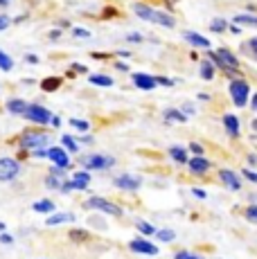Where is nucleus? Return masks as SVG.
<instances>
[{
	"mask_svg": "<svg viewBox=\"0 0 257 259\" xmlns=\"http://www.w3.org/2000/svg\"><path fill=\"white\" fill-rule=\"evenodd\" d=\"M133 14H136L138 18H142V21L162 25V27H174L176 25L174 16H169V14H165V12H158V9H151V7H147V5H142V3L133 5Z\"/></svg>",
	"mask_w": 257,
	"mask_h": 259,
	"instance_id": "1",
	"label": "nucleus"
},
{
	"mask_svg": "<svg viewBox=\"0 0 257 259\" xmlns=\"http://www.w3.org/2000/svg\"><path fill=\"white\" fill-rule=\"evenodd\" d=\"M48 133L46 131H25L21 133V138H18V144H21L23 151H36V149H46L48 144Z\"/></svg>",
	"mask_w": 257,
	"mask_h": 259,
	"instance_id": "2",
	"label": "nucleus"
},
{
	"mask_svg": "<svg viewBox=\"0 0 257 259\" xmlns=\"http://www.w3.org/2000/svg\"><path fill=\"white\" fill-rule=\"evenodd\" d=\"M81 165L86 171H104V169H111L115 165V158L104 156V153H91V156L81 158Z\"/></svg>",
	"mask_w": 257,
	"mask_h": 259,
	"instance_id": "3",
	"label": "nucleus"
},
{
	"mask_svg": "<svg viewBox=\"0 0 257 259\" xmlns=\"http://www.w3.org/2000/svg\"><path fill=\"white\" fill-rule=\"evenodd\" d=\"M86 207L88 210L102 212V214H108V217H122V207L115 205L113 201H108V198H102V196H91L86 201Z\"/></svg>",
	"mask_w": 257,
	"mask_h": 259,
	"instance_id": "4",
	"label": "nucleus"
},
{
	"mask_svg": "<svg viewBox=\"0 0 257 259\" xmlns=\"http://www.w3.org/2000/svg\"><path fill=\"white\" fill-rule=\"evenodd\" d=\"M88 185H91V171H75L72 174L70 181H63L61 185V192L68 194V192H86Z\"/></svg>",
	"mask_w": 257,
	"mask_h": 259,
	"instance_id": "5",
	"label": "nucleus"
},
{
	"mask_svg": "<svg viewBox=\"0 0 257 259\" xmlns=\"http://www.w3.org/2000/svg\"><path fill=\"white\" fill-rule=\"evenodd\" d=\"M52 113L48 111L46 106H41V104H29L27 113H25V119H29V122L38 124V126H48V124H52Z\"/></svg>",
	"mask_w": 257,
	"mask_h": 259,
	"instance_id": "6",
	"label": "nucleus"
},
{
	"mask_svg": "<svg viewBox=\"0 0 257 259\" xmlns=\"http://www.w3.org/2000/svg\"><path fill=\"white\" fill-rule=\"evenodd\" d=\"M230 97L232 102H235V106H246L248 104V97H250V88L248 83L244 81V79H235V81H230Z\"/></svg>",
	"mask_w": 257,
	"mask_h": 259,
	"instance_id": "7",
	"label": "nucleus"
},
{
	"mask_svg": "<svg viewBox=\"0 0 257 259\" xmlns=\"http://www.w3.org/2000/svg\"><path fill=\"white\" fill-rule=\"evenodd\" d=\"M210 59L217 63V66H221L224 70H239V61H237V57L230 52V50H219V52H210Z\"/></svg>",
	"mask_w": 257,
	"mask_h": 259,
	"instance_id": "8",
	"label": "nucleus"
},
{
	"mask_svg": "<svg viewBox=\"0 0 257 259\" xmlns=\"http://www.w3.org/2000/svg\"><path fill=\"white\" fill-rule=\"evenodd\" d=\"M21 174V165L14 158H0V183H9Z\"/></svg>",
	"mask_w": 257,
	"mask_h": 259,
	"instance_id": "9",
	"label": "nucleus"
},
{
	"mask_svg": "<svg viewBox=\"0 0 257 259\" xmlns=\"http://www.w3.org/2000/svg\"><path fill=\"white\" fill-rule=\"evenodd\" d=\"M128 248H131L133 252H138V255H149V257L158 255V246L156 243H151L149 239H145V237L131 239V241H128Z\"/></svg>",
	"mask_w": 257,
	"mask_h": 259,
	"instance_id": "10",
	"label": "nucleus"
},
{
	"mask_svg": "<svg viewBox=\"0 0 257 259\" xmlns=\"http://www.w3.org/2000/svg\"><path fill=\"white\" fill-rule=\"evenodd\" d=\"M113 185L122 192H136V189H140L142 181L140 176H133V174H120V176L113 178Z\"/></svg>",
	"mask_w": 257,
	"mask_h": 259,
	"instance_id": "11",
	"label": "nucleus"
},
{
	"mask_svg": "<svg viewBox=\"0 0 257 259\" xmlns=\"http://www.w3.org/2000/svg\"><path fill=\"white\" fill-rule=\"evenodd\" d=\"M48 160H50L54 167L68 169L70 167V153H68L63 147H50L48 149Z\"/></svg>",
	"mask_w": 257,
	"mask_h": 259,
	"instance_id": "12",
	"label": "nucleus"
},
{
	"mask_svg": "<svg viewBox=\"0 0 257 259\" xmlns=\"http://www.w3.org/2000/svg\"><path fill=\"white\" fill-rule=\"evenodd\" d=\"M131 79H133V86L140 88V91H154L158 86L156 77H151V74H147V72H133Z\"/></svg>",
	"mask_w": 257,
	"mask_h": 259,
	"instance_id": "13",
	"label": "nucleus"
},
{
	"mask_svg": "<svg viewBox=\"0 0 257 259\" xmlns=\"http://www.w3.org/2000/svg\"><path fill=\"white\" fill-rule=\"evenodd\" d=\"M5 108H7V113H9V115L25 117V113H27L29 104L25 102V99H16V97H12V99H7V104H5Z\"/></svg>",
	"mask_w": 257,
	"mask_h": 259,
	"instance_id": "14",
	"label": "nucleus"
},
{
	"mask_svg": "<svg viewBox=\"0 0 257 259\" xmlns=\"http://www.w3.org/2000/svg\"><path fill=\"white\" fill-rule=\"evenodd\" d=\"M219 178H221V183L230 189V192H239V189H241V181L237 178L235 171H230V169H221Z\"/></svg>",
	"mask_w": 257,
	"mask_h": 259,
	"instance_id": "15",
	"label": "nucleus"
},
{
	"mask_svg": "<svg viewBox=\"0 0 257 259\" xmlns=\"http://www.w3.org/2000/svg\"><path fill=\"white\" fill-rule=\"evenodd\" d=\"M183 38L196 50H210V41H207L205 36H201V34H196V32H185Z\"/></svg>",
	"mask_w": 257,
	"mask_h": 259,
	"instance_id": "16",
	"label": "nucleus"
},
{
	"mask_svg": "<svg viewBox=\"0 0 257 259\" xmlns=\"http://www.w3.org/2000/svg\"><path fill=\"white\" fill-rule=\"evenodd\" d=\"M187 169H190L192 174H196V176H201V174H205L207 169H210V160H205L203 156H194L187 162Z\"/></svg>",
	"mask_w": 257,
	"mask_h": 259,
	"instance_id": "17",
	"label": "nucleus"
},
{
	"mask_svg": "<svg viewBox=\"0 0 257 259\" xmlns=\"http://www.w3.org/2000/svg\"><path fill=\"white\" fill-rule=\"evenodd\" d=\"M72 221H75V214L72 212H57L48 217L46 226H61V223H72Z\"/></svg>",
	"mask_w": 257,
	"mask_h": 259,
	"instance_id": "18",
	"label": "nucleus"
},
{
	"mask_svg": "<svg viewBox=\"0 0 257 259\" xmlns=\"http://www.w3.org/2000/svg\"><path fill=\"white\" fill-rule=\"evenodd\" d=\"M32 210L36 212V214H54V210H57V205L50 201V198H41V201H34V205H32Z\"/></svg>",
	"mask_w": 257,
	"mask_h": 259,
	"instance_id": "19",
	"label": "nucleus"
},
{
	"mask_svg": "<svg viewBox=\"0 0 257 259\" xmlns=\"http://www.w3.org/2000/svg\"><path fill=\"white\" fill-rule=\"evenodd\" d=\"M61 83H63L61 77H46L41 81V91L43 93H54V91H59V88H61Z\"/></svg>",
	"mask_w": 257,
	"mask_h": 259,
	"instance_id": "20",
	"label": "nucleus"
},
{
	"mask_svg": "<svg viewBox=\"0 0 257 259\" xmlns=\"http://www.w3.org/2000/svg\"><path fill=\"white\" fill-rule=\"evenodd\" d=\"M224 126H226V131H228V136H232V138L239 136V117L224 115Z\"/></svg>",
	"mask_w": 257,
	"mask_h": 259,
	"instance_id": "21",
	"label": "nucleus"
},
{
	"mask_svg": "<svg viewBox=\"0 0 257 259\" xmlns=\"http://www.w3.org/2000/svg\"><path fill=\"white\" fill-rule=\"evenodd\" d=\"M169 158L174 162H179V165H187V162H190L187 149H183V147H169Z\"/></svg>",
	"mask_w": 257,
	"mask_h": 259,
	"instance_id": "22",
	"label": "nucleus"
},
{
	"mask_svg": "<svg viewBox=\"0 0 257 259\" xmlns=\"http://www.w3.org/2000/svg\"><path fill=\"white\" fill-rule=\"evenodd\" d=\"M88 81L97 88H111L113 86V77H108V74H91Z\"/></svg>",
	"mask_w": 257,
	"mask_h": 259,
	"instance_id": "23",
	"label": "nucleus"
},
{
	"mask_svg": "<svg viewBox=\"0 0 257 259\" xmlns=\"http://www.w3.org/2000/svg\"><path fill=\"white\" fill-rule=\"evenodd\" d=\"M72 243H88V239H91V232L88 230H81V228H72L70 235H68Z\"/></svg>",
	"mask_w": 257,
	"mask_h": 259,
	"instance_id": "24",
	"label": "nucleus"
},
{
	"mask_svg": "<svg viewBox=\"0 0 257 259\" xmlns=\"http://www.w3.org/2000/svg\"><path fill=\"white\" fill-rule=\"evenodd\" d=\"M165 119L167 122H187V115L183 111H179V108H167L165 111Z\"/></svg>",
	"mask_w": 257,
	"mask_h": 259,
	"instance_id": "25",
	"label": "nucleus"
},
{
	"mask_svg": "<svg viewBox=\"0 0 257 259\" xmlns=\"http://www.w3.org/2000/svg\"><path fill=\"white\" fill-rule=\"evenodd\" d=\"M136 230L140 232L142 237H151V235H156V232H158L149 221H138V223H136Z\"/></svg>",
	"mask_w": 257,
	"mask_h": 259,
	"instance_id": "26",
	"label": "nucleus"
},
{
	"mask_svg": "<svg viewBox=\"0 0 257 259\" xmlns=\"http://www.w3.org/2000/svg\"><path fill=\"white\" fill-rule=\"evenodd\" d=\"M61 144H63V149H66L68 153H79V144H77V140L72 136H61Z\"/></svg>",
	"mask_w": 257,
	"mask_h": 259,
	"instance_id": "27",
	"label": "nucleus"
},
{
	"mask_svg": "<svg viewBox=\"0 0 257 259\" xmlns=\"http://www.w3.org/2000/svg\"><path fill=\"white\" fill-rule=\"evenodd\" d=\"M199 74L205 79V81L215 79V63H212V61H203V63H201V70H199Z\"/></svg>",
	"mask_w": 257,
	"mask_h": 259,
	"instance_id": "28",
	"label": "nucleus"
},
{
	"mask_svg": "<svg viewBox=\"0 0 257 259\" xmlns=\"http://www.w3.org/2000/svg\"><path fill=\"white\" fill-rule=\"evenodd\" d=\"M12 68H14V59L0 50V70H3V72H12Z\"/></svg>",
	"mask_w": 257,
	"mask_h": 259,
	"instance_id": "29",
	"label": "nucleus"
},
{
	"mask_svg": "<svg viewBox=\"0 0 257 259\" xmlns=\"http://www.w3.org/2000/svg\"><path fill=\"white\" fill-rule=\"evenodd\" d=\"M237 25H250V27H257V16H250V14H239L235 16Z\"/></svg>",
	"mask_w": 257,
	"mask_h": 259,
	"instance_id": "30",
	"label": "nucleus"
},
{
	"mask_svg": "<svg viewBox=\"0 0 257 259\" xmlns=\"http://www.w3.org/2000/svg\"><path fill=\"white\" fill-rule=\"evenodd\" d=\"M156 237H158V241L167 243V241H174V239H176V232H174V230H169V228H165V230H158V232H156Z\"/></svg>",
	"mask_w": 257,
	"mask_h": 259,
	"instance_id": "31",
	"label": "nucleus"
},
{
	"mask_svg": "<svg viewBox=\"0 0 257 259\" xmlns=\"http://www.w3.org/2000/svg\"><path fill=\"white\" fill-rule=\"evenodd\" d=\"M70 126H72V128H77V131H81V133H88V128H91V124H88L86 119L70 117Z\"/></svg>",
	"mask_w": 257,
	"mask_h": 259,
	"instance_id": "32",
	"label": "nucleus"
},
{
	"mask_svg": "<svg viewBox=\"0 0 257 259\" xmlns=\"http://www.w3.org/2000/svg\"><path fill=\"white\" fill-rule=\"evenodd\" d=\"M210 29H212V32H217V34H221V32H226V29H228V23H226L224 18H215V21L210 23Z\"/></svg>",
	"mask_w": 257,
	"mask_h": 259,
	"instance_id": "33",
	"label": "nucleus"
},
{
	"mask_svg": "<svg viewBox=\"0 0 257 259\" xmlns=\"http://www.w3.org/2000/svg\"><path fill=\"white\" fill-rule=\"evenodd\" d=\"M61 185H63V181H61L59 176H52V174H50V176L46 178V187H50V189H59V192H61Z\"/></svg>",
	"mask_w": 257,
	"mask_h": 259,
	"instance_id": "34",
	"label": "nucleus"
},
{
	"mask_svg": "<svg viewBox=\"0 0 257 259\" xmlns=\"http://www.w3.org/2000/svg\"><path fill=\"white\" fill-rule=\"evenodd\" d=\"M174 259H203L201 255H194V252H190V250H179L174 255Z\"/></svg>",
	"mask_w": 257,
	"mask_h": 259,
	"instance_id": "35",
	"label": "nucleus"
},
{
	"mask_svg": "<svg viewBox=\"0 0 257 259\" xmlns=\"http://www.w3.org/2000/svg\"><path fill=\"white\" fill-rule=\"evenodd\" d=\"M72 36L75 38H91V32L83 27H72Z\"/></svg>",
	"mask_w": 257,
	"mask_h": 259,
	"instance_id": "36",
	"label": "nucleus"
},
{
	"mask_svg": "<svg viewBox=\"0 0 257 259\" xmlns=\"http://www.w3.org/2000/svg\"><path fill=\"white\" fill-rule=\"evenodd\" d=\"M246 219H248L250 223H257V205L246 207Z\"/></svg>",
	"mask_w": 257,
	"mask_h": 259,
	"instance_id": "37",
	"label": "nucleus"
},
{
	"mask_svg": "<svg viewBox=\"0 0 257 259\" xmlns=\"http://www.w3.org/2000/svg\"><path fill=\"white\" fill-rule=\"evenodd\" d=\"M9 25H12V18H9L7 14H0V32H5Z\"/></svg>",
	"mask_w": 257,
	"mask_h": 259,
	"instance_id": "38",
	"label": "nucleus"
},
{
	"mask_svg": "<svg viewBox=\"0 0 257 259\" xmlns=\"http://www.w3.org/2000/svg\"><path fill=\"white\" fill-rule=\"evenodd\" d=\"M190 151L194 153V156H203V153H205V151H203V147H201L199 142H192V144H190Z\"/></svg>",
	"mask_w": 257,
	"mask_h": 259,
	"instance_id": "39",
	"label": "nucleus"
},
{
	"mask_svg": "<svg viewBox=\"0 0 257 259\" xmlns=\"http://www.w3.org/2000/svg\"><path fill=\"white\" fill-rule=\"evenodd\" d=\"M156 81H158V86H165V88L174 86V81H172V79H167V77H156Z\"/></svg>",
	"mask_w": 257,
	"mask_h": 259,
	"instance_id": "40",
	"label": "nucleus"
},
{
	"mask_svg": "<svg viewBox=\"0 0 257 259\" xmlns=\"http://www.w3.org/2000/svg\"><path fill=\"white\" fill-rule=\"evenodd\" d=\"M126 41L128 43H142V34H136V32L126 34Z\"/></svg>",
	"mask_w": 257,
	"mask_h": 259,
	"instance_id": "41",
	"label": "nucleus"
},
{
	"mask_svg": "<svg viewBox=\"0 0 257 259\" xmlns=\"http://www.w3.org/2000/svg\"><path fill=\"white\" fill-rule=\"evenodd\" d=\"M25 63H27V66H36V63H38V57L29 52V54H25Z\"/></svg>",
	"mask_w": 257,
	"mask_h": 259,
	"instance_id": "42",
	"label": "nucleus"
},
{
	"mask_svg": "<svg viewBox=\"0 0 257 259\" xmlns=\"http://www.w3.org/2000/svg\"><path fill=\"white\" fill-rule=\"evenodd\" d=\"M241 174H244V176L248 178L250 183H257V174L253 171V169H244V171H241Z\"/></svg>",
	"mask_w": 257,
	"mask_h": 259,
	"instance_id": "43",
	"label": "nucleus"
},
{
	"mask_svg": "<svg viewBox=\"0 0 257 259\" xmlns=\"http://www.w3.org/2000/svg\"><path fill=\"white\" fill-rule=\"evenodd\" d=\"M0 243H5V246H12V243H14L12 235H7V232H3V235H0Z\"/></svg>",
	"mask_w": 257,
	"mask_h": 259,
	"instance_id": "44",
	"label": "nucleus"
},
{
	"mask_svg": "<svg viewBox=\"0 0 257 259\" xmlns=\"http://www.w3.org/2000/svg\"><path fill=\"white\" fill-rule=\"evenodd\" d=\"M50 174H52V176L63 178V176H66V169H61V167H52V169H50Z\"/></svg>",
	"mask_w": 257,
	"mask_h": 259,
	"instance_id": "45",
	"label": "nucleus"
},
{
	"mask_svg": "<svg viewBox=\"0 0 257 259\" xmlns=\"http://www.w3.org/2000/svg\"><path fill=\"white\" fill-rule=\"evenodd\" d=\"M248 50L253 52V57L257 59V38H250V41H248Z\"/></svg>",
	"mask_w": 257,
	"mask_h": 259,
	"instance_id": "46",
	"label": "nucleus"
},
{
	"mask_svg": "<svg viewBox=\"0 0 257 259\" xmlns=\"http://www.w3.org/2000/svg\"><path fill=\"white\" fill-rule=\"evenodd\" d=\"M32 156H34V158H48V149H36Z\"/></svg>",
	"mask_w": 257,
	"mask_h": 259,
	"instance_id": "47",
	"label": "nucleus"
},
{
	"mask_svg": "<svg viewBox=\"0 0 257 259\" xmlns=\"http://www.w3.org/2000/svg\"><path fill=\"white\" fill-rule=\"evenodd\" d=\"M183 113L185 115H194V106L192 104H183Z\"/></svg>",
	"mask_w": 257,
	"mask_h": 259,
	"instance_id": "48",
	"label": "nucleus"
},
{
	"mask_svg": "<svg viewBox=\"0 0 257 259\" xmlns=\"http://www.w3.org/2000/svg\"><path fill=\"white\" fill-rule=\"evenodd\" d=\"M72 70H75V72H88V68L81 66V63H72Z\"/></svg>",
	"mask_w": 257,
	"mask_h": 259,
	"instance_id": "49",
	"label": "nucleus"
},
{
	"mask_svg": "<svg viewBox=\"0 0 257 259\" xmlns=\"http://www.w3.org/2000/svg\"><path fill=\"white\" fill-rule=\"evenodd\" d=\"M192 194H194V196H196V198H205V196H207V194L203 192V189H196V187H194V189H192Z\"/></svg>",
	"mask_w": 257,
	"mask_h": 259,
	"instance_id": "50",
	"label": "nucleus"
},
{
	"mask_svg": "<svg viewBox=\"0 0 257 259\" xmlns=\"http://www.w3.org/2000/svg\"><path fill=\"white\" fill-rule=\"evenodd\" d=\"M115 68H117V70H122V72H126V70H128V63L117 61V63H115Z\"/></svg>",
	"mask_w": 257,
	"mask_h": 259,
	"instance_id": "51",
	"label": "nucleus"
},
{
	"mask_svg": "<svg viewBox=\"0 0 257 259\" xmlns=\"http://www.w3.org/2000/svg\"><path fill=\"white\" fill-rule=\"evenodd\" d=\"M59 36H61V29H52V32H50V38H52V41H57Z\"/></svg>",
	"mask_w": 257,
	"mask_h": 259,
	"instance_id": "52",
	"label": "nucleus"
},
{
	"mask_svg": "<svg viewBox=\"0 0 257 259\" xmlns=\"http://www.w3.org/2000/svg\"><path fill=\"white\" fill-rule=\"evenodd\" d=\"M52 126H54V128H59V126H61V119H59L57 115L52 117Z\"/></svg>",
	"mask_w": 257,
	"mask_h": 259,
	"instance_id": "53",
	"label": "nucleus"
},
{
	"mask_svg": "<svg viewBox=\"0 0 257 259\" xmlns=\"http://www.w3.org/2000/svg\"><path fill=\"white\" fill-rule=\"evenodd\" d=\"M81 142L83 144H93V138L91 136H81Z\"/></svg>",
	"mask_w": 257,
	"mask_h": 259,
	"instance_id": "54",
	"label": "nucleus"
},
{
	"mask_svg": "<svg viewBox=\"0 0 257 259\" xmlns=\"http://www.w3.org/2000/svg\"><path fill=\"white\" fill-rule=\"evenodd\" d=\"M117 57H122V59H128V52H126V50H117Z\"/></svg>",
	"mask_w": 257,
	"mask_h": 259,
	"instance_id": "55",
	"label": "nucleus"
},
{
	"mask_svg": "<svg viewBox=\"0 0 257 259\" xmlns=\"http://www.w3.org/2000/svg\"><path fill=\"white\" fill-rule=\"evenodd\" d=\"M250 106H253V108H255V111H257V93L253 95V102H250Z\"/></svg>",
	"mask_w": 257,
	"mask_h": 259,
	"instance_id": "56",
	"label": "nucleus"
},
{
	"mask_svg": "<svg viewBox=\"0 0 257 259\" xmlns=\"http://www.w3.org/2000/svg\"><path fill=\"white\" fill-rule=\"evenodd\" d=\"M9 5V0H0V7H7Z\"/></svg>",
	"mask_w": 257,
	"mask_h": 259,
	"instance_id": "57",
	"label": "nucleus"
},
{
	"mask_svg": "<svg viewBox=\"0 0 257 259\" xmlns=\"http://www.w3.org/2000/svg\"><path fill=\"white\" fill-rule=\"evenodd\" d=\"M5 228H7V226H5V223L0 221V235H3V232H5Z\"/></svg>",
	"mask_w": 257,
	"mask_h": 259,
	"instance_id": "58",
	"label": "nucleus"
},
{
	"mask_svg": "<svg viewBox=\"0 0 257 259\" xmlns=\"http://www.w3.org/2000/svg\"><path fill=\"white\" fill-rule=\"evenodd\" d=\"M253 128H255V131H257V119H255V122H253Z\"/></svg>",
	"mask_w": 257,
	"mask_h": 259,
	"instance_id": "59",
	"label": "nucleus"
}]
</instances>
